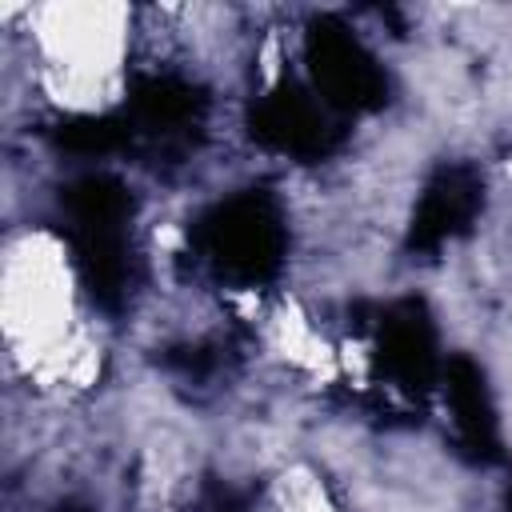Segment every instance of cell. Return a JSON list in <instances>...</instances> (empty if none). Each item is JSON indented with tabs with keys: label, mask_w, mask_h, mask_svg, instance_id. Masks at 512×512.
Returning a JSON list of instances; mask_svg holds the SVG:
<instances>
[{
	"label": "cell",
	"mask_w": 512,
	"mask_h": 512,
	"mask_svg": "<svg viewBox=\"0 0 512 512\" xmlns=\"http://www.w3.org/2000/svg\"><path fill=\"white\" fill-rule=\"evenodd\" d=\"M4 340L28 380H40L80 336L76 276L68 252L48 232H20L4 248Z\"/></svg>",
	"instance_id": "6da1fadb"
},
{
	"label": "cell",
	"mask_w": 512,
	"mask_h": 512,
	"mask_svg": "<svg viewBox=\"0 0 512 512\" xmlns=\"http://www.w3.org/2000/svg\"><path fill=\"white\" fill-rule=\"evenodd\" d=\"M44 92L72 112H96L116 96L128 56L132 8L124 4H44L24 8Z\"/></svg>",
	"instance_id": "7a4b0ae2"
},
{
	"label": "cell",
	"mask_w": 512,
	"mask_h": 512,
	"mask_svg": "<svg viewBox=\"0 0 512 512\" xmlns=\"http://www.w3.org/2000/svg\"><path fill=\"white\" fill-rule=\"evenodd\" d=\"M268 512H340V504L316 468L288 464L268 488Z\"/></svg>",
	"instance_id": "3957f363"
}]
</instances>
